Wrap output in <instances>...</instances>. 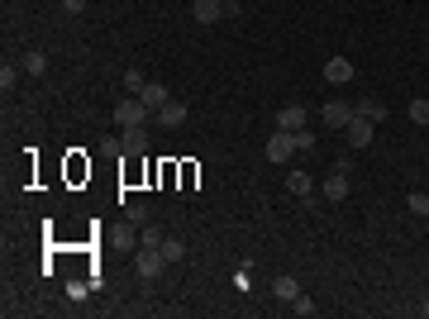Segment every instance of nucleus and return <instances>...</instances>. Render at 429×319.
<instances>
[{
    "label": "nucleus",
    "instance_id": "obj_1",
    "mask_svg": "<svg viewBox=\"0 0 429 319\" xmlns=\"http://www.w3.org/2000/svg\"><path fill=\"white\" fill-rule=\"evenodd\" d=\"M115 119H119V129H134V124H148V119H158V114L143 105L138 96H124V101L115 105Z\"/></svg>",
    "mask_w": 429,
    "mask_h": 319
},
{
    "label": "nucleus",
    "instance_id": "obj_2",
    "mask_svg": "<svg viewBox=\"0 0 429 319\" xmlns=\"http://www.w3.org/2000/svg\"><path fill=\"white\" fill-rule=\"evenodd\" d=\"M291 153H296V133H286V129H272L268 148H263V158H268V162H291Z\"/></svg>",
    "mask_w": 429,
    "mask_h": 319
},
{
    "label": "nucleus",
    "instance_id": "obj_3",
    "mask_svg": "<svg viewBox=\"0 0 429 319\" xmlns=\"http://www.w3.org/2000/svg\"><path fill=\"white\" fill-rule=\"evenodd\" d=\"M324 200H349V162H339V167H334V172H329V177H324Z\"/></svg>",
    "mask_w": 429,
    "mask_h": 319
},
{
    "label": "nucleus",
    "instance_id": "obj_4",
    "mask_svg": "<svg viewBox=\"0 0 429 319\" xmlns=\"http://www.w3.org/2000/svg\"><path fill=\"white\" fill-rule=\"evenodd\" d=\"M162 262H167V258H162L158 248H143V253L134 258V272L143 276V281H158V276H162Z\"/></svg>",
    "mask_w": 429,
    "mask_h": 319
},
{
    "label": "nucleus",
    "instance_id": "obj_5",
    "mask_svg": "<svg viewBox=\"0 0 429 319\" xmlns=\"http://www.w3.org/2000/svg\"><path fill=\"white\" fill-rule=\"evenodd\" d=\"M324 81H329V86H349L353 81V57H329V62H324Z\"/></svg>",
    "mask_w": 429,
    "mask_h": 319
},
{
    "label": "nucleus",
    "instance_id": "obj_6",
    "mask_svg": "<svg viewBox=\"0 0 429 319\" xmlns=\"http://www.w3.org/2000/svg\"><path fill=\"white\" fill-rule=\"evenodd\" d=\"M320 119H324V129H349L353 105H344V101H329V105L320 110Z\"/></svg>",
    "mask_w": 429,
    "mask_h": 319
},
{
    "label": "nucleus",
    "instance_id": "obj_7",
    "mask_svg": "<svg viewBox=\"0 0 429 319\" xmlns=\"http://www.w3.org/2000/svg\"><path fill=\"white\" fill-rule=\"evenodd\" d=\"M372 129H377L372 119L353 114V119H349V129H344V133H349V148H368V143H372Z\"/></svg>",
    "mask_w": 429,
    "mask_h": 319
},
{
    "label": "nucleus",
    "instance_id": "obj_8",
    "mask_svg": "<svg viewBox=\"0 0 429 319\" xmlns=\"http://www.w3.org/2000/svg\"><path fill=\"white\" fill-rule=\"evenodd\" d=\"M191 15H196V24H214V20H224V0H191Z\"/></svg>",
    "mask_w": 429,
    "mask_h": 319
},
{
    "label": "nucleus",
    "instance_id": "obj_9",
    "mask_svg": "<svg viewBox=\"0 0 429 319\" xmlns=\"http://www.w3.org/2000/svg\"><path fill=\"white\" fill-rule=\"evenodd\" d=\"M305 105H282L277 110V129H286V133H296V129H305Z\"/></svg>",
    "mask_w": 429,
    "mask_h": 319
},
{
    "label": "nucleus",
    "instance_id": "obj_10",
    "mask_svg": "<svg viewBox=\"0 0 429 319\" xmlns=\"http://www.w3.org/2000/svg\"><path fill=\"white\" fill-rule=\"evenodd\" d=\"M187 114H191V110L182 105V101H167V105L158 110V124H162V129H182V124H187Z\"/></svg>",
    "mask_w": 429,
    "mask_h": 319
},
{
    "label": "nucleus",
    "instance_id": "obj_11",
    "mask_svg": "<svg viewBox=\"0 0 429 319\" xmlns=\"http://www.w3.org/2000/svg\"><path fill=\"white\" fill-rule=\"evenodd\" d=\"M138 101H143V105H148V110H153V114H158V110L167 105L172 96H167V86H162V81H148V86L138 91Z\"/></svg>",
    "mask_w": 429,
    "mask_h": 319
},
{
    "label": "nucleus",
    "instance_id": "obj_12",
    "mask_svg": "<svg viewBox=\"0 0 429 319\" xmlns=\"http://www.w3.org/2000/svg\"><path fill=\"white\" fill-rule=\"evenodd\" d=\"M162 258H167V262H182V258H187V239H182V234H162V248H158Z\"/></svg>",
    "mask_w": 429,
    "mask_h": 319
},
{
    "label": "nucleus",
    "instance_id": "obj_13",
    "mask_svg": "<svg viewBox=\"0 0 429 319\" xmlns=\"http://www.w3.org/2000/svg\"><path fill=\"white\" fill-rule=\"evenodd\" d=\"M119 143H124V153H143V148H148V129H143V124H134V129L119 133Z\"/></svg>",
    "mask_w": 429,
    "mask_h": 319
},
{
    "label": "nucleus",
    "instance_id": "obj_14",
    "mask_svg": "<svg viewBox=\"0 0 429 319\" xmlns=\"http://www.w3.org/2000/svg\"><path fill=\"white\" fill-rule=\"evenodd\" d=\"M272 295H277V300H296V295H300V281H296V276H277V281H272Z\"/></svg>",
    "mask_w": 429,
    "mask_h": 319
},
{
    "label": "nucleus",
    "instance_id": "obj_15",
    "mask_svg": "<svg viewBox=\"0 0 429 319\" xmlns=\"http://www.w3.org/2000/svg\"><path fill=\"white\" fill-rule=\"evenodd\" d=\"M353 114H363V119L381 124V119H386V105H381V101H358V105H353Z\"/></svg>",
    "mask_w": 429,
    "mask_h": 319
},
{
    "label": "nucleus",
    "instance_id": "obj_16",
    "mask_svg": "<svg viewBox=\"0 0 429 319\" xmlns=\"http://www.w3.org/2000/svg\"><path fill=\"white\" fill-rule=\"evenodd\" d=\"M310 186H315V181H310V172H291V177H286V191H291V195H300V200L310 195Z\"/></svg>",
    "mask_w": 429,
    "mask_h": 319
},
{
    "label": "nucleus",
    "instance_id": "obj_17",
    "mask_svg": "<svg viewBox=\"0 0 429 319\" xmlns=\"http://www.w3.org/2000/svg\"><path fill=\"white\" fill-rule=\"evenodd\" d=\"M20 67H24L29 77H38V72H48V57H43V53H24V62H20Z\"/></svg>",
    "mask_w": 429,
    "mask_h": 319
},
{
    "label": "nucleus",
    "instance_id": "obj_18",
    "mask_svg": "<svg viewBox=\"0 0 429 319\" xmlns=\"http://www.w3.org/2000/svg\"><path fill=\"white\" fill-rule=\"evenodd\" d=\"M15 81H20V67H15V62H5V67H0V91L10 96V91H15Z\"/></svg>",
    "mask_w": 429,
    "mask_h": 319
},
{
    "label": "nucleus",
    "instance_id": "obj_19",
    "mask_svg": "<svg viewBox=\"0 0 429 319\" xmlns=\"http://www.w3.org/2000/svg\"><path fill=\"white\" fill-rule=\"evenodd\" d=\"M405 205H410L415 214H429V195H425V191H410V195H405Z\"/></svg>",
    "mask_w": 429,
    "mask_h": 319
},
{
    "label": "nucleus",
    "instance_id": "obj_20",
    "mask_svg": "<svg viewBox=\"0 0 429 319\" xmlns=\"http://www.w3.org/2000/svg\"><path fill=\"white\" fill-rule=\"evenodd\" d=\"M415 124H429V101H410V110H405Z\"/></svg>",
    "mask_w": 429,
    "mask_h": 319
},
{
    "label": "nucleus",
    "instance_id": "obj_21",
    "mask_svg": "<svg viewBox=\"0 0 429 319\" xmlns=\"http://www.w3.org/2000/svg\"><path fill=\"white\" fill-rule=\"evenodd\" d=\"M143 86H148V77H143V72H124V91H129V96H138Z\"/></svg>",
    "mask_w": 429,
    "mask_h": 319
},
{
    "label": "nucleus",
    "instance_id": "obj_22",
    "mask_svg": "<svg viewBox=\"0 0 429 319\" xmlns=\"http://www.w3.org/2000/svg\"><path fill=\"white\" fill-rule=\"evenodd\" d=\"M315 148V133L310 129H296V153H310Z\"/></svg>",
    "mask_w": 429,
    "mask_h": 319
},
{
    "label": "nucleus",
    "instance_id": "obj_23",
    "mask_svg": "<svg viewBox=\"0 0 429 319\" xmlns=\"http://www.w3.org/2000/svg\"><path fill=\"white\" fill-rule=\"evenodd\" d=\"M291 310H296L300 319H305V315H315V300H310V295H296V300H291Z\"/></svg>",
    "mask_w": 429,
    "mask_h": 319
},
{
    "label": "nucleus",
    "instance_id": "obj_24",
    "mask_svg": "<svg viewBox=\"0 0 429 319\" xmlns=\"http://www.w3.org/2000/svg\"><path fill=\"white\" fill-rule=\"evenodd\" d=\"M138 243H143V248H162V229H143V239H138Z\"/></svg>",
    "mask_w": 429,
    "mask_h": 319
},
{
    "label": "nucleus",
    "instance_id": "obj_25",
    "mask_svg": "<svg viewBox=\"0 0 429 319\" xmlns=\"http://www.w3.org/2000/svg\"><path fill=\"white\" fill-rule=\"evenodd\" d=\"M101 153H124V143H119V138L110 133V138H101Z\"/></svg>",
    "mask_w": 429,
    "mask_h": 319
},
{
    "label": "nucleus",
    "instance_id": "obj_26",
    "mask_svg": "<svg viewBox=\"0 0 429 319\" xmlns=\"http://www.w3.org/2000/svg\"><path fill=\"white\" fill-rule=\"evenodd\" d=\"M86 10V0H62V15H81Z\"/></svg>",
    "mask_w": 429,
    "mask_h": 319
},
{
    "label": "nucleus",
    "instance_id": "obj_27",
    "mask_svg": "<svg viewBox=\"0 0 429 319\" xmlns=\"http://www.w3.org/2000/svg\"><path fill=\"white\" fill-rule=\"evenodd\" d=\"M420 310H425V319H429V300H425V305H420Z\"/></svg>",
    "mask_w": 429,
    "mask_h": 319
},
{
    "label": "nucleus",
    "instance_id": "obj_28",
    "mask_svg": "<svg viewBox=\"0 0 429 319\" xmlns=\"http://www.w3.org/2000/svg\"><path fill=\"white\" fill-rule=\"evenodd\" d=\"M425 219H429V214H425Z\"/></svg>",
    "mask_w": 429,
    "mask_h": 319
},
{
    "label": "nucleus",
    "instance_id": "obj_29",
    "mask_svg": "<svg viewBox=\"0 0 429 319\" xmlns=\"http://www.w3.org/2000/svg\"><path fill=\"white\" fill-rule=\"evenodd\" d=\"M425 129H429V124H425Z\"/></svg>",
    "mask_w": 429,
    "mask_h": 319
}]
</instances>
